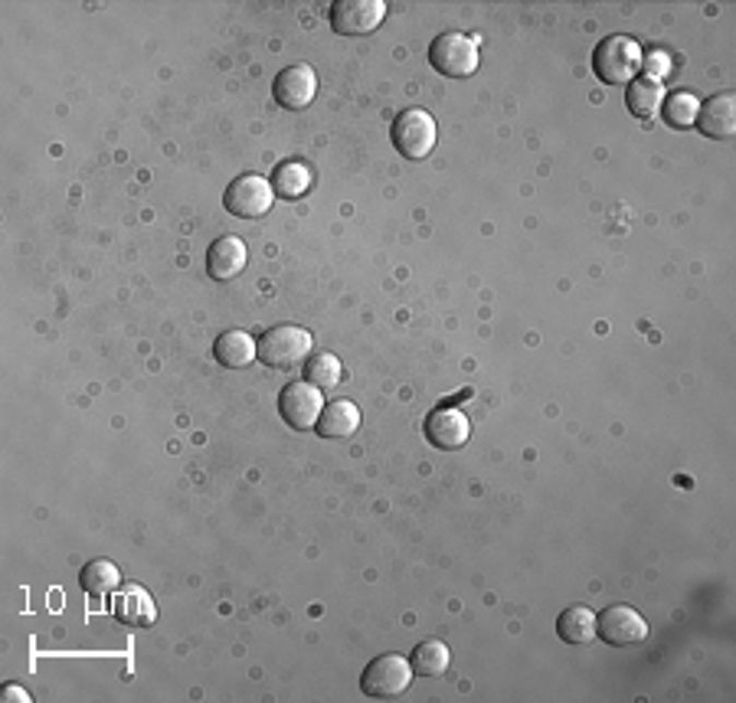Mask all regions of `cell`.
I'll list each match as a JSON object with an SVG mask.
<instances>
[{
    "instance_id": "e0dca14e",
    "label": "cell",
    "mask_w": 736,
    "mask_h": 703,
    "mask_svg": "<svg viewBox=\"0 0 736 703\" xmlns=\"http://www.w3.org/2000/svg\"><path fill=\"white\" fill-rule=\"evenodd\" d=\"M272 190H275V200H301L311 183H314V174L308 170V164L301 160H282L275 170H272Z\"/></svg>"
},
{
    "instance_id": "ffe728a7",
    "label": "cell",
    "mask_w": 736,
    "mask_h": 703,
    "mask_svg": "<svg viewBox=\"0 0 736 703\" xmlns=\"http://www.w3.org/2000/svg\"><path fill=\"white\" fill-rule=\"evenodd\" d=\"M409 665H413V675H423V678H439V675H446V671H449V665H452V652H449V645H446V642L429 639V642H419V645H416V652H413Z\"/></svg>"
},
{
    "instance_id": "ba28073f",
    "label": "cell",
    "mask_w": 736,
    "mask_h": 703,
    "mask_svg": "<svg viewBox=\"0 0 736 703\" xmlns=\"http://www.w3.org/2000/svg\"><path fill=\"white\" fill-rule=\"evenodd\" d=\"M596 635L613 648H632L649 639V622L632 606H613L596 616Z\"/></svg>"
},
{
    "instance_id": "8992f818",
    "label": "cell",
    "mask_w": 736,
    "mask_h": 703,
    "mask_svg": "<svg viewBox=\"0 0 736 703\" xmlns=\"http://www.w3.org/2000/svg\"><path fill=\"white\" fill-rule=\"evenodd\" d=\"M393 144L406 160H423L436 147V118L423 108H406L393 121Z\"/></svg>"
},
{
    "instance_id": "9a60e30c",
    "label": "cell",
    "mask_w": 736,
    "mask_h": 703,
    "mask_svg": "<svg viewBox=\"0 0 736 703\" xmlns=\"http://www.w3.org/2000/svg\"><path fill=\"white\" fill-rule=\"evenodd\" d=\"M360 429V409L351 403V400H334V403H324L321 416H318V426L314 432L321 439H347Z\"/></svg>"
},
{
    "instance_id": "9c48e42d",
    "label": "cell",
    "mask_w": 736,
    "mask_h": 703,
    "mask_svg": "<svg viewBox=\"0 0 736 703\" xmlns=\"http://www.w3.org/2000/svg\"><path fill=\"white\" fill-rule=\"evenodd\" d=\"M387 16L383 0H337L331 7V29L337 36H367Z\"/></svg>"
},
{
    "instance_id": "cb8c5ba5",
    "label": "cell",
    "mask_w": 736,
    "mask_h": 703,
    "mask_svg": "<svg viewBox=\"0 0 736 703\" xmlns=\"http://www.w3.org/2000/svg\"><path fill=\"white\" fill-rule=\"evenodd\" d=\"M642 69H649V79H658L662 82V75H668V56H662V52H655V56H642Z\"/></svg>"
},
{
    "instance_id": "3957f363",
    "label": "cell",
    "mask_w": 736,
    "mask_h": 703,
    "mask_svg": "<svg viewBox=\"0 0 736 703\" xmlns=\"http://www.w3.org/2000/svg\"><path fill=\"white\" fill-rule=\"evenodd\" d=\"M429 65L449 79H468L478 72V39L465 33H439L429 46Z\"/></svg>"
},
{
    "instance_id": "ac0fdd59",
    "label": "cell",
    "mask_w": 736,
    "mask_h": 703,
    "mask_svg": "<svg viewBox=\"0 0 736 703\" xmlns=\"http://www.w3.org/2000/svg\"><path fill=\"white\" fill-rule=\"evenodd\" d=\"M626 105L636 118H655L665 105V88L658 79H632L626 92Z\"/></svg>"
},
{
    "instance_id": "6da1fadb",
    "label": "cell",
    "mask_w": 736,
    "mask_h": 703,
    "mask_svg": "<svg viewBox=\"0 0 736 703\" xmlns=\"http://www.w3.org/2000/svg\"><path fill=\"white\" fill-rule=\"evenodd\" d=\"M639 69H642V49L632 36L616 33L600 39V46L593 49V72L606 85H629Z\"/></svg>"
},
{
    "instance_id": "4fadbf2b",
    "label": "cell",
    "mask_w": 736,
    "mask_h": 703,
    "mask_svg": "<svg viewBox=\"0 0 736 703\" xmlns=\"http://www.w3.org/2000/svg\"><path fill=\"white\" fill-rule=\"evenodd\" d=\"M246 259H249L246 242L239 236H223L206 252V275L216 282H229L246 269Z\"/></svg>"
},
{
    "instance_id": "8fae6325",
    "label": "cell",
    "mask_w": 736,
    "mask_h": 703,
    "mask_svg": "<svg viewBox=\"0 0 736 703\" xmlns=\"http://www.w3.org/2000/svg\"><path fill=\"white\" fill-rule=\"evenodd\" d=\"M472 422L455 406H439L426 416V442L439 452H455L468 442Z\"/></svg>"
},
{
    "instance_id": "52a82bcc",
    "label": "cell",
    "mask_w": 736,
    "mask_h": 703,
    "mask_svg": "<svg viewBox=\"0 0 736 703\" xmlns=\"http://www.w3.org/2000/svg\"><path fill=\"white\" fill-rule=\"evenodd\" d=\"M324 390L311 386L308 380H292L278 396V413L295 432H311L324 409Z\"/></svg>"
},
{
    "instance_id": "d6986e66",
    "label": "cell",
    "mask_w": 736,
    "mask_h": 703,
    "mask_svg": "<svg viewBox=\"0 0 736 703\" xmlns=\"http://www.w3.org/2000/svg\"><path fill=\"white\" fill-rule=\"evenodd\" d=\"M557 635L567 645H590L596 639V612L586 609V606H570L557 619Z\"/></svg>"
},
{
    "instance_id": "7c38bea8",
    "label": "cell",
    "mask_w": 736,
    "mask_h": 703,
    "mask_svg": "<svg viewBox=\"0 0 736 703\" xmlns=\"http://www.w3.org/2000/svg\"><path fill=\"white\" fill-rule=\"evenodd\" d=\"M704 138L711 141H731L736 134V95L734 92H717L698 108V121Z\"/></svg>"
},
{
    "instance_id": "7a4b0ae2",
    "label": "cell",
    "mask_w": 736,
    "mask_h": 703,
    "mask_svg": "<svg viewBox=\"0 0 736 703\" xmlns=\"http://www.w3.org/2000/svg\"><path fill=\"white\" fill-rule=\"evenodd\" d=\"M256 354L265 367L272 370H292L298 367L308 354H311V334L298 324H278V327H269L259 344H256Z\"/></svg>"
},
{
    "instance_id": "5b68a950",
    "label": "cell",
    "mask_w": 736,
    "mask_h": 703,
    "mask_svg": "<svg viewBox=\"0 0 736 703\" xmlns=\"http://www.w3.org/2000/svg\"><path fill=\"white\" fill-rule=\"evenodd\" d=\"M275 203V190L265 177L259 174H242L236 177L226 193H223V206L229 216L236 219H262Z\"/></svg>"
},
{
    "instance_id": "44dd1931",
    "label": "cell",
    "mask_w": 736,
    "mask_h": 703,
    "mask_svg": "<svg viewBox=\"0 0 736 703\" xmlns=\"http://www.w3.org/2000/svg\"><path fill=\"white\" fill-rule=\"evenodd\" d=\"M79 586L88 593V596H111L118 586H121V573L111 560H92L82 567L79 573Z\"/></svg>"
},
{
    "instance_id": "603a6c76",
    "label": "cell",
    "mask_w": 736,
    "mask_h": 703,
    "mask_svg": "<svg viewBox=\"0 0 736 703\" xmlns=\"http://www.w3.org/2000/svg\"><path fill=\"white\" fill-rule=\"evenodd\" d=\"M698 95L695 92H672L665 95V105H662V115L672 128H691L698 121Z\"/></svg>"
},
{
    "instance_id": "2e32d148",
    "label": "cell",
    "mask_w": 736,
    "mask_h": 703,
    "mask_svg": "<svg viewBox=\"0 0 736 703\" xmlns=\"http://www.w3.org/2000/svg\"><path fill=\"white\" fill-rule=\"evenodd\" d=\"M213 360L226 370H246L252 360H259L256 341L246 331H226L213 344Z\"/></svg>"
},
{
    "instance_id": "30bf717a",
    "label": "cell",
    "mask_w": 736,
    "mask_h": 703,
    "mask_svg": "<svg viewBox=\"0 0 736 703\" xmlns=\"http://www.w3.org/2000/svg\"><path fill=\"white\" fill-rule=\"evenodd\" d=\"M272 95L282 108L288 111H301L314 102L318 95V72L308 62H295L288 69H282L272 82Z\"/></svg>"
},
{
    "instance_id": "7402d4cb",
    "label": "cell",
    "mask_w": 736,
    "mask_h": 703,
    "mask_svg": "<svg viewBox=\"0 0 736 703\" xmlns=\"http://www.w3.org/2000/svg\"><path fill=\"white\" fill-rule=\"evenodd\" d=\"M341 377H344V367H341V360H337L334 354H311V357L305 360V380H308L311 386H318V390L337 386Z\"/></svg>"
},
{
    "instance_id": "d4e9b609",
    "label": "cell",
    "mask_w": 736,
    "mask_h": 703,
    "mask_svg": "<svg viewBox=\"0 0 736 703\" xmlns=\"http://www.w3.org/2000/svg\"><path fill=\"white\" fill-rule=\"evenodd\" d=\"M0 701L3 703H29V694L20 688V684H7L3 688V694H0Z\"/></svg>"
},
{
    "instance_id": "5bb4252c",
    "label": "cell",
    "mask_w": 736,
    "mask_h": 703,
    "mask_svg": "<svg viewBox=\"0 0 736 703\" xmlns=\"http://www.w3.org/2000/svg\"><path fill=\"white\" fill-rule=\"evenodd\" d=\"M111 616L121 622V625H131V629H147L154 625V603L151 596L141 589V586H128V589H115L111 593Z\"/></svg>"
},
{
    "instance_id": "277c9868",
    "label": "cell",
    "mask_w": 736,
    "mask_h": 703,
    "mask_svg": "<svg viewBox=\"0 0 736 703\" xmlns=\"http://www.w3.org/2000/svg\"><path fill=\"white\" fill-rule=\"evenodd\" d=\"M413 684V665L400 655H380L364 668L360 691L373 701H396Z\"/></svg>"
}]
</instances>
